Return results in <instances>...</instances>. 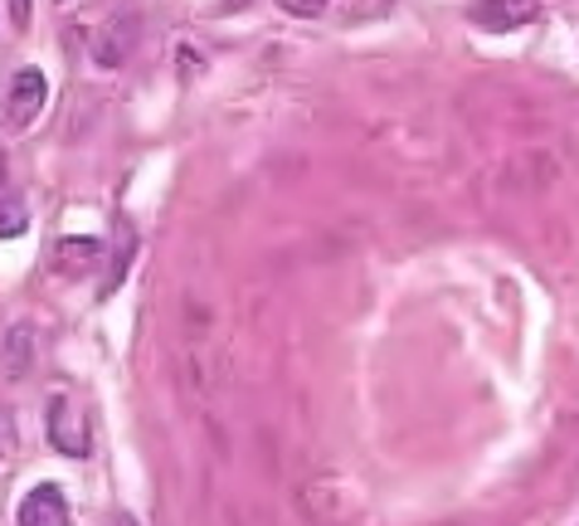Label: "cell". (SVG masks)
<instances>
[{
    "label": "cell",
    "instance_id": "cell-7",
    "mask_svg": "<svg viewBox=\"0 0 579 526\" xmlns=\"http://www.w3.org/2000/svg\"><path fill=\"white\" fill-rule=\"evenodd\" d=\"M5 458H15V419H10V410H0V463Z\"/></svg>",
    "mask_w": 579,
    "mask_h": 526
},
{
    "label": "cell",
    "instance_id": "cell-10",
    "mask_svg": "<svg viewBox=\"0 0 579 526\" xmlns=\"http://www.w3.org/2000/svg\"><path fill=\"white\" fill-rule=\"evenodd\" d=\"M108 526H136V522H132V517H112Z\"/></svg>",
    "mask_w": 579,
    "mask_h": 526
},
{
    "label": "cell",
    "instance_id": "cell-11",
    "mask_svg": "<svg viewBox=\"0 0 579 526\" xmlns=\"http://www.w3.org/2000/svg\"><path fill=\"white\" fill-rule=\"evenodd\" d=\"M0 186H5V156H0Z\"/></svg>",
    "mask_w": 579,
    "mask_h": 526
},
{
    "label": "cell",
    "instance_id": "cell-5",
    "mask_svg": "<svg viewBox=\"0 0 579 526\" xmlns=\"http://www.w3.org/2000/svg\"><path fill=\"white\" fill-rule=\"evenodd\" d=\"M54 264H59V273H88L93 264H102V244L98 239H59L54 244Z\"/></svg>",
    "mask_w": 579,
    "mask_h": 526
},
{
    "label": "cell",
    "instance_id": "cell-6",
    "mask_svg": "<svg viewBox=\"0 0 579 526\" xmlns=\"http://www.w3.org/2000/svg\"><path fill=\"white\" fill-rule=\"evenodd\" d=\"M25 230V200L0 195V239H15Z\"/></svg>",
    "mask_w": 579,
    "mask_h": 526
},
{
    "label": "cell",
    "instance_id": "cell-9",
    "mask_svg": "<svg viewBox=\"0 0 579 526\" xmlns=\"http://www.w3.org/2000/svg\"><path fill=\"white\" fill-rule=\"evenodd\" d=\"M10 15H15V25L25 30L30 25V0H10Z\"/></svg>",
    "mask_w": 579,
    "mask_h": 526
},
{
    "label": "cell",
    "instance_id": "cell-1",
    "mask_svg": "<svg viewBox=\"0 0 579 526\" xmlns=\"http://www.w3.org/2000/svg\"><path fill=\"white\" fill-rule=\"evenodd\" d=\"M468 20L506 35V30H526L531 20H541V0H472Z\"/></svg>",
    "mask_w": 579,
    "mask_h": 526
},
{
    "label": "cell",
    "instance_id": "cell-4",
    "mask_svg": "<svg viewBox=\"0 0 579 526\" xmlns=\"http://www.w3.org/2000/svg\"><path fill=\"white\" fill-rule=\"evenodd\" d=\"M44 98H49L44 74L40 69H20L15 74V88H10V122H15V127H25V122L44 108Z\"/></svg>",
    "mask_w": 579,
    "mask_h": 526
},
{
    "label": "cell",
    "instance_id": "cell-8",
    "mask_svg": "<svg viewBox=\"0 0 579 526\" xmlns=\"http://www.w3.org/2000/svg\"><path fill=\"white\" fill-rule=\"evenodd\" d=\"M278 5L282 10H288V15H322V10H326V0H278Z\"/></svg>",
    "mask_w": 579,
    "mask_h": 526
},
{
    "label": "cell",
    "instance_id": "cell-3",
    "mask_svg": "<svg viewBox=\"0 0 579 526\" xmlns=\"http://www.w3.org/2000/svg\"><path fill=\"white\" fill-rule=\"evenodd\" d=\"M49 444L64 458H88V449H93V439H88V424L68 410V400H54V405H49Z\"/></svg>",
    "mask_w": 579,
    "mask_h": 526
},
{
    "label": "cell",
    "instance_id": "cell-2",
    "mask_svg": "<svg viewBox=\"0 0 579 526\" xmlns=\"http://www.w3.org/2000/svg\"><path fill=\"white\" fill-rule=\"evenodd\" d=\"M74 522V512H68V497L54 483H40L25 492V502H20V526H68Z\"/></svg>",
    "mask_w": 579,
    "mask_h": 526
}]
</instances>
